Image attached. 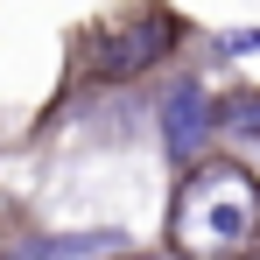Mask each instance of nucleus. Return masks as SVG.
I'll return each mask as SVG.
<instances>
[{
    "instance_id": "f257e3e1",
    "label": "nucleus",
    "mask_w": 260,
    "mask_h": 260,
    "mask_svg": "<svg viewBox=\"0 0 260 260\" xmlns=\"http://www.w3.org/2000/svg\"><path fill=\"white\" fill-rule=\"evenodd\" d=\"M183 260H232L260 239V183L239 162H197L169 204Z\"/></svg>"
},
{
    "instance_id": "f03ea898",
    "label": "nucleus",
    "mask_w": 260,
    "mask_h": 260,
    "mask_svg": "<svg viewBox=\"0 0 260 260\" xmlns=\"http://www.w3.org/2000/svg\"><path fill=\"white\" fill-rule=\"evenodd\" d=\"M162 127H169V155H190V148L204 141V85H176Z\"/></svg>"
},
{
    "instance_id": "7ed1b4c3",
    "label": "nucleus",
    "mask_w": 260,
    "mask_h": 260,
    "mask_svg": "<svg viewBox=\"0 0 260 260\" xmlns=\"http://www.w3.org/2000/svg\"><path fill=\"white\" fill-rule=\"evenodd\" d=\"M113 246H127V239H113V232H63V239L14 246L7 260H99V253H113Z\"/></svg>"
},
{
    "instance_id": "20e7f679",
    "label": "nucleus",
    "mask_w": 260,
    "mask_h": 260,
    "mask_svg": "<svg viewBox=\"0 0 260 260\" xmlns=\"http://www.w3.org/2000/svg\"><path fill=\"white\" fill-rule=\"evenodd\" d=\"M162 43H169V28H134L127 43H113V49H106V71H120V78H127V71H141V63H148Z\"/></svg>"
},
{
    "instance_id": "39448f33",
    "label": "nucleus",
    "mask_w": 260,
    "mask_h": 260,
    "mask_svg": "<svg viewBox=\"0 0 260 260\" xmlns=\"http://www.w3.org/2000/svg\"><path fill=\"white\" fill-rule=\"evenodd\" d=\"M225 49H232V56H253V49H260V28H239V36H225Z\"/></svg>"
},
{
    "instance_id": "423d86ee",
    "label": "nucleus",
    "mask_w": 260,
    "mask_h": 260,
    "mask_svg": "<svg viewBox=\"0 0 260 260\" xmlns=\"http://www.w3.org/2000/svg\"><path fill=\"white\" fill-rule=\"evenodd\" d=\"M148 260H183V253H148Z\"/></svg>"
}]
</instances>
